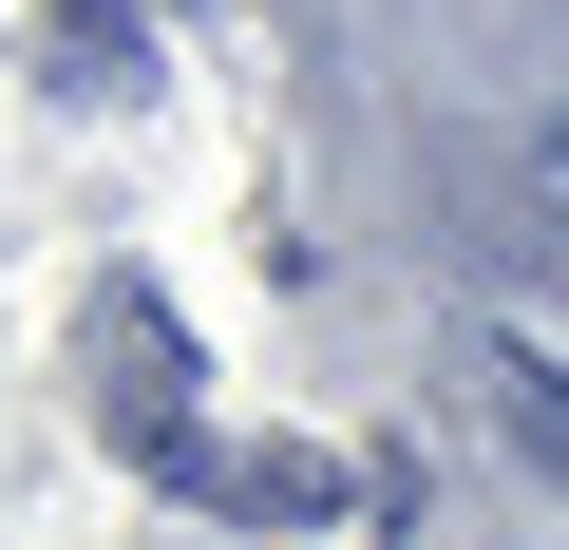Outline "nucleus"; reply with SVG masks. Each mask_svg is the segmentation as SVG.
Listing matches in <instances>:
<instances>
[{
  "label": "nucleus",
  "mask_w": 569,
  "mask_h": 550,
  "mask_svg": "<svg viewBox=\"0 0 569 550\" xmlns=\"http://www.w3.org/2000/svg\"><path fill=\"white\" fill-rule=\"evenodd\" d=\"M96 437L133 456V474H209V418H190V342H171V304L152 286H96Z\"/></svg>",
  "instance_id": "1"
},
{
  "label": "nucleus",
  "mask_w": 569,
  "mask_h": 550,
  "mask_svg": "<svg viewBox=\"0 0 569 550\" xmlns=\"http://www.w3.org/2000/svg\"><path fill=\"white\" fill-rule=\"evenodd\" d=\"M342 456H305V437H209V474H190V512H228V531H342Z\"/></svg>",
  "instance_id": "2"
},
{
  "label": "nucleus",
  "mask_w": 569,
  "mask_h": 550,
  "mask_svg": "<svg viewBox=\"0 0 569 550\" xmlns=\"http://www.w3.org/2000/svg\"><path fill=\"white\" fill-rule=\"evenodd\" d=\"M512 437H531V456L569 474V380H531V361H512Z\"/></svg>",
  "instance_id": "3"
}]
</instances>
